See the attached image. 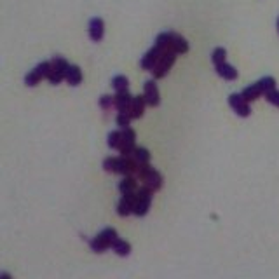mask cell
Returning a JSON list of instances; mask_svg holds the SVG:
<instances>
[{
	"mask_svg": "<svg viewBox=\"0 0 279 279\" xmlns=\"http://www.w3.org/2000/svg\"><path fill=\"white\" fill-rule=\"evenodd\" d=\"M119 239V234L114 227H105L98 236H95L92 239H89V248L95 253H105L110 250L112 244Z\"/></svg>",
	"mask_w": 279,
	"mask_h": 279,
	"instance_id": "cell-1",
	"label": "cell"
},
{
	"mask_svg": "<svg viewBox=\"0 0 279 279\" xmlns=\"http://www.w3.org/2000/svg\"><path fill=\"white\" fill-rule=\"evenodd\" d=\"M68 66H70V63L66 61L63 56H53V58H51V70H49V75H47V80L53 85L61 84L66 77Z\"/></svg>",
	"mask_w": 279,
	"mask_h": 279,
	"instance_id": "cell-2",
	"label": "cell"
},
{
	"mask_svg": "<svg viewBox=\"0 0 279 279\" xmlns=\"http://www.w3.org/2000/svg\"><path fill=\"white\" fill-rule=\"evenodd\" d=\"M152 199H154V192L150 191L148 187H145V185H141L138 187V191H136V199H135V213L136 217H145V215L150 211V206H152Z\"/></svg>",
	"mask_w": 279,
	"mask_h": 279,
	"instance_id": "cell-3",
	"label": "cell"
},
{
	"mask_svg": "<svg viewBox=\"0 0 279 279\" xmlns=\"http://www.w3.org/2000/svg\"><path fill=\"white\" fill-rule=\"evenodd\" d=\"M176 58H178L176 53H173V51H164V53L161 54V58H159L157 65H155L154 70H152L154 79L155 80L164 79V77L167 75V72H169V70L173 68L174 63H176Z\"/></svg>",
	"mask_w": 279,
	"mask_h": 279,
	"instance_id": "cell-4",
	"label": "cell"
},
{
	"mask_svg": "<svg viewBox=\"0 0 279 279\" xmlns=\"http://www.w3.org/2000/svg\"><path fill=\"white\" fill-rule=\"evenodd\" d=\"M49 70H51V61L39 63L35 68L30 70L27 75H25V84H27L28 87H35V85H39L44 79H47Z\"/></svg>",
	"mask_w": 279,
	"mask_h": 279,
	"instance_id": "cell-5",
	"label": "cell"
},
{
	"mask_svg": "<svg viewBox=\"0 0 279 279\" xmlns=\"http://www.w3.org/2000/svg\"><path fill=\"white\" fill-rule=\"evenodd\" d=\"M229 105L239 117H250V114H251L250 102H248L241 92H232V95L229 96Z\"/></svg>",
	"mask_w": 279,
	"mask_h": 279,
	"instance_id": "cell-6",
	"label": "cell"
},
{
	"mask_svg": "<svg viewBox=\"0 0 279 279\" xmlns=\"http://www.w3.org/2000/svg\"><path fill=\"white\" fill-rule=\"evenodd\" d=\"M121 131H122V141H121V147H119V152H121V155H131L133 150L136 148V131L131 126L121 129Z\"/></svg>",
	"mask_w": 279,
	"mask_h": 279,
	"instance_id": "cell-7",
	"label": "cell"
},
{
	"mask_svg": "<svg viewBox=\"0 0 279 279\" xmlns=\"http://www.w3.org/2000/svg\"><path fill=\"white\" fill-rule=\"evenodd\" d=\"M135 199H136V192H131V194H121V199L117 203V215L121 218H126L129 215L135 213Z\"/></svg>",
	"mask_w": 279,
	"mask_h": 279,
	"instance_id": "cell-8",
	"label": "cell"
},
{
	"mask_svg": "<svg viewBox=\"0 0 279 279\" xmlns=\"http://www.w3.org/2000/svg\"><path fill=\"white\" fill-rule=\"evenodd\" d=\"M143 96L147 100L148 107H159L161 105V92H159V87L155 84V80H147L143 84Z\"/></svg>",
	"mask_w": 279,
	"mask_h": 279,
	"instance_id": "cell-9",
	"label": "cell"
},
{
	"mask_svg": "<svg viewBox=\"0 0 279 279\" xmlns=\"http://www.w3.org/2000/svg\"><path fill=\"white\" fill-rule=\"evenodd\" d=\"M161 54H162V51L159 49L157 46L150 47V49H148L147 53L141 56V59H140V68H141V70H147V72H152V70H154V66L157 65V61H159V58H161Z\"/></svg>",
	"mask_w": 279,
	"mask_h": 279,
	"instance_id": "cell-10",
	"label": "cell"
},
{
	"mask_svg": "<svg viewBox=\"0 0 279 279\" xmlns=\"http://www.w3.org/2000/svg\"><path fill=\"white\" fill-rule=\"evenodd\" d=\"M87 33H89V39H91L92 42H100V40L105 37V21L98 16L91 18L87 25Z\"/></svg>",
	"mask_w": 279,
	"mask_h": 279,
	"instance_id": "cell-11",
	"label": "cell"
},
{
	"mask_svg": "<svg viewBox=\"0 0 279 279\" xmlns=\"http://www.w3.org/2000/svg\"><path fill=\"white\" fill-rule=\"evenodd\" d=\"M143 185L150 189L152 192H159L162 189V185H164V176L157 169H152L143 180Z\"/></svg>",
	"mask_w": 279,
	"mask_h": 279,
	"instance_id": "cell-12",
	"label": "cell"
},
{
	"mask_svg": "<svg viewBox=\"0 0 279 279\" xmlns=\"http://www.w3.org/2000/svg\"><path fill=\"white\" fill-rule=\"evenodd\" d=\"M114 98H115V110L129 114V109H131V103H133V96L129 95V91L115 92Z\"/></svg>",
	"mask_w": 279,
	"mask_h": 279,
	"instance_id": "cell-13",
	"label": "cell"
},
{
	"mask_svg": "<svg viewBox=\"0 0 279 279\" xmlns=\"http://www.w3.org/2000/svg\"><path fill=\"white\" fill-rule=\"evenodd\" d=\"M145 109H147V100H145V96H133V103H131V109H129V115H131V119L135 121V119H141L145 114Z\"/></svg>",
	"mask_w": 279,
	"mask_h": 279,
	"instance_id": "cell-14",
	"label": "cell"
},
{
	"mask_svg": "<svg viewBox=\"0 0 279 279\" xmlns=\"http://www.w3.org/2000/svg\"><path fill=\"white\" fill-rule=\"evenodd\" d=\"M138 178L135 174H128V176H122V180L119 181V192L121 194H131V192L138 191Z\"/></svg>",
	"mask_w": 279,
	"mask_h": 279,
	"instance_id": "cell-15",
	"label": "cell"
},
{
	"mask_svg": "<svg viewBox=\"0 0 279 279\" xmlns=\"http://www.w3.org/2000/svg\"><path fill=\"white\" fill-rule=\"evenodd\" d=\"M215 70H217V75L222 77L223 80H236L237 79V70L236 66H232L230 63H222V65H217L215 66Z\"/></svg>",
	"mask_w": 279,
	"mask_h": 279,
	"instance_id": "cell-16",
	"label": "cell"
},
{
	"mask_svg": "<svg viewBox=\"0 0 279 279\" xmlns=\"http://www.w3.org/2000/svg\"><path fill=\"white\" fill-rule=\"evenodd\" d=\"M82 79H84V75H82L80 66L79 65H70L68 70H66V77H65L66 82L75 87V85H79L80 82H82Z\"/></svg>",
	"mask_w": 279,
	"mask_h": 279,
	"instance_id": "cell-17",
	"label": "cell"
},
{
	"mask_svg": "<svg viewBox=\"0 0 279 279\" xmlns=\"http://www.w3.org/2000/svg\"><path fill=\"white\" fill-rule=\"evenodd\" d=\"M173 37H174V32H161L157 37H155V44H154V46H157L159 49L162 51V53H164V51H171Z\"/></svg>",
	"mask_w": 279,
	"mask_h": 279,
	"instance_id": "cell-18",
	"label": "cell"
},
{
	"mask_svg": "<svg viewBox=\"0 0 279 279\" xmlns=\"http://www.w3.org/2000/svg\"><path fill=\"white\" fill-rule=\"evenodd\" d=\"M189 49H191V46H189L187 39L181 35H178V33H174L173 37V44H171V51L176 54H185L189 53Z\"/></svg>",
	"mask_w": 279,
	"mask_h": 279,
	"instance_id": "cell-19",
	"label": "cell"
},
{
	"mask_svg": "<svg viewBox=\"0 0 279 279\" xmlns=\"http://www.w3.org/2000/svg\"><path fill=\"white\" fill-rule=\"evenodd\" d=\"M133 159H135L136 166H143V164H150V150L145 147H136L133 150Z\"/></svg>",
	"mask_w": 279,
	"mask_h": 279,
	"instance_id": "cell-20",
	"label": "cell"
},
{
	"mask_svg": "<svg viewBox=\"0 0 279 279\" xmlns=\"http://www.w3.org/2000/svg\"><path fill=\"white\" fill-rule=\"evenodd\" d=\"M241 95H243L248 102H255V100H258L260 96H263V92H262V89L258 87V84L255 82V84L248 85V87H244L243 91H241Z\"/></svg>",
	"mask_w": 279,
	"mask_h": 279,
	"instance_id": "cell-21",
	"label": "cell"
},
{
	"mask_svg": "<svg viewBox=\"0 0 279 279\" xmlns=\"http://www.w3.org/2000/svg\"><path fill=\"white\" fill-rule=\"evenodd\" d=\"M112 250L117 253L119 256H129V253H131V244H129L128 241H124V239L119 237V239L112 244Z\"/></svg>",
	"mask_w": 279,
	"mask_h": 279,
	"instance_id": "cell-22",
	"label": "cell"
},
{
	"mask_svg": "<svg viewBox=\"0 0 279 279\" xmlns=\"http://www.w3.org/2000/svg\"><path fill=\"white\" fill-rule=\"evenodd\" d=\"M112 87L115 92H126L129 89V80L126 75H115L112 79Z\"/></svg>",
	"mask_w": 279,
	"mask_h": 279,
	"instance_id": "cell-23",
	"label": "cell"
},
{
	"mask_svg": "<svg viewBox=\"0 0 279 279\" xmlns=\"http://www.w3.org/2000/svg\"><path fill=\"white\" fill-rule=\"evenodd\" d=\"M256 84H258V87L262 89L263 96H265L269 91H272V89H276V79H274V77H270V75L262 77L260 80H256Z\"/></svg>",
	"mask_w": 279,
	"mask_h": 279,
	"instance_id": "cell-24",
	"label": "cell"
},
{
	"mask_svg": "<svg viewBox=\"0 0 279 279\" xmlns=\"http://www.w3.org/2000/svg\"><path fill=\"white\" fill-rule=\"evenodd\" d=\"M121 141H122V131L121 129H119V131H112V133H109V136H107V145H109L112 150H119Z\"/></svg>",
	"mask_w": 279,
	"mask_h": 279,
	"instance_id": "cell-25",
	"label": "cell"
},
{
	"mask_svg": "<svg viewBox=\"0 0 279 279\" xmlns=\"http://www.w3.org/2000/svg\"><path fill=\"white\" fill-rule=\"evenodd\" d=\"M98 105L103 112H110L112 109H115V98L112 95H103L98 100Z\"/></svg>",
	"mask_w": 279,
	"mask_h": 279,
	"instance_id": "cell-26",
	"label": "cell"
},
{
	"mask_svg": "<svg viewBox=\"0 0 279 279\" xmlns=\"http://www.w3.org/2000/svg\"><path fill=\"white\" fill-rule=\"evenodd\" d=\"M225 58H227V51L223 47H215L213 53H211V63H213V66L225 63Z\"/></svg>",
	"mask_w": 279,
	"mask_h": 279,
	"instance_id": "cell-27",
	"label": "cell"
},
{
	"mask_svg": "<svg viewBox=\"0 0 279 279\" xmlns=\"http://www.w3.org/2000/svg\"><path fill=\"white\" fill-rule=\"evenodd\" d=\"M131 115L129 114H124V112H117V115H115V124L119 126V129H124V128H129L131 126Z\"/></svg>",
	"mask_w": 279,
	"mask_h": 279,
	"instance_id": "cell-28",
	"label": "cell"
},
{
	"mask_svg": "<svg viewBox=\"0 0 279 279\" xmlns=\"http://www.w3.org/2000/svg\"><path fill=\"white\" fill-rule=\"evenodd\" d=\"M115 166H117V157H112V155L105 157V159H103V162H102V167L107 171V173H114L115 174Z\"/></svg>",
	"mask_w": 279,
	"mask_h": 279,
	"instance_id": "cell-29",
	"label": "cell"
},
{
	"mask_svg": "<svg viewBox=\"0 0 279 279\" xmlns=\"http://www.w3.org/2000/svg\"><path fill=\"white\" fill-rule=\"evenodd\" d=\"M152 169H154V167H152L150 164H143V166H138V169H136V174H135V176L138 178L140 181H143L145 178H147V174L150 173Z\"/></svg>",
	"mask_w": 279,
	"mask_h": 279,
	"instance_id": "cell-30",
	"label": "cell"
},
{
	"mask_svg": "<svg viewBox=\"0 0 279 279\" xmlns=\"http://www.w3.org/2000/svg\"><path fill=\"white\" fill-rule=\"evenodd\" d=\"M265 100H267V103H270L272 107H277V109H279V91H277V89H272V91L267 92Z\"/></svg>",
	"mask_w": 279,
	"mask_h": 279,
	"instance_id": "cell-31",
	"label": "cell"
},
{
	"mask_svg": "<svg viewBox=\"0 0 279 279\" xmlns=\"http://www.w3.org/2000/svg\"><path fill=\"white\" fill-rule=\"evenodd\" d=\"M276 28H277V35H279V16H277V21H276Z\"/></svg>",
	"mask_w": 279,
	"mask_h": 279,
	"instance_id": "cell-32",
	"label": "cell"
}]
</instances>
